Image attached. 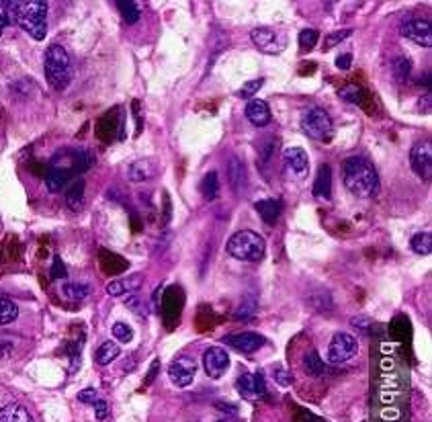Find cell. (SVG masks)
<instances>
[{
  "mask_svg": "<svg viewBox=\"0 0 432 422\" xmlns=\"http://www.w3.org/2000/svg\"><path fill=\"white\" fill-rule=\"evenodd\" d=\"M90 293V287L86 283H64L62 285V295L70 302H82Z\"/></svg>",
  "mask_w": 432,
  "mask_h": 422,
  "instance_id": "21",
  "label": "cell"
},
{
  "mask_svg": "<svg viewBox=\"0 0 432 422\" xmlns=\"http://www.w3.org/2000/svg\"><path fill=\"white\" fill-rule=\"evenodd\" d=\"M111 332H113V336H115L117 343H131V338H134V330L125 322H115L113 328H111Z\"/></svg>",
  "mask_w": 432,
  "mask_h": 422,
  "instance_id": "31",
  "label": "cell"
},
{
  "mask_svg": "<svg viewBox=\"0 0 432 422\" xmlns=\"http://www.w3.org/2000/svg\"><path fill=\"white\" fill-rule=\"evenodd\" d=\"M254 210L258 211V215L262 217L264 224H275L283 211V203L279 199H262L254 203Z\"/></svg>",
  "mask_w": 432,
  "mask_h": 422,
  "instance_id": "17",
  "label": "cell"
},
{
  "mask_svg": "<svg viewBox=\"0 0 432 422\" xmlns=\"http://www.w3.org/2000/svg\"><path fill=\"white\" fill-rule=\"evenodd\" d=\"M160 369V361H154L152 363V369H150V375H147V382L145 384H152L154 382V377H156V371Z\"/></svg>",
  "mask_w": 432,
  "mask_h": 422,
  "instance_id": "46",
  "label": "cell"
},
{
  "mask_svg": "<svg viewBox=\"0 0 432 422\" xmlns=\"http://www.w3.org/2000/svg\"><path fill=\"white\" fill-rule=\"evenodd\" d=\"M351 64H353V56L351 54H342V56L336 58V68H340V70H349Z\"/></svg>",
  "mask_w": 432,
  "mask_h": 422,
  "instance_id": "44",
  "label": "cell"
},
{
  "mask_svg": "<svg viewBox=\"0 0 432 422\" xmlns=\"http://www.w3.org/2000/svg\"><path fill=\"white\" fill-rule=\"evenodd\" d=\"M8 25H10V21H8V15H6V4L0 2V36H2V31H4Z\"/></svg>",
  "mask_w": 432,
  "mask_h": 422,
  "instance_id": "45",
  "label": "cell"
},
{
  "mask_svg": "<svg viewBox=\"0 0 432 422\" xmlns=\"http://www.w3.org/2000/svg\"><path fill=\"white\" fill-rule=\"evenodd\" d=\"M351 33H353V29H342V31H334V33H330V36H326L324 39V49L328 52V49H332L336 43H342L346 37H351Z\"/></svg>",
  "mask_w": 432,
  "mask_h": 422,
  "instance_id": "37",
  "label": "cell"
},
{
  "mask_svg": "<svg viewBox=\"0 0 432 422\" xmlns=\"http://www.w3.org/2000/svg\"><path fill=\"white\" fill-rule=\"evenodd\" d=\"M197 363L191 357H179L168 365V377L177 387H189L195 380Z\"/></svg>",
  "mask_w": 432,
  "mask_h": 422,
  "instance_id": "9",
  "label": "cell"
},
{
  "mask_svg": "<svg viewBox=\"0 0 432 422\" xmlns=\"http://www.w3.org/2000/svg\"><path fill=\"white\" fill-rule=\"evenodd\" d=\"M344 185L360 199L377 197L381 189L375 166L362 156H353L344 162Z\"/></svg>",
  "mask_w": 432,
  "mask_h": 422,
  "instance_id": "2",
  "label": "cell"
},
{
  "mask_svg": "<svg viewBox=\"0 0 432 422\" xmlns=\"http://www.w3.org/2000/svg\"><path fill=\"white\" fill-rule=\"evenodd\" d=\"M90 164H93V156H90L88 152H84V150H76V148L60 150V152L51 158V162H49L51 169L60 171L62 175H66L68 178L74 175H78V173H82V171H86Z\"/></svg>",
  "mask_w": 432,
  "mask_h": 422,
  "instance_id": "5",
  "label": "cell"
},
{
  "mask_svg": "<svg viewBox=\"0 0 432 422\" xmlns=\"http://www.w3.org/2000/svg\"><path fill=\"white\" fill-rule=\"evenodd\" d=\"M78 400H80L82 404H95V402L99 400V391H97L95 387H86V389H82V391L78 393Z\"/></svg>",
  "mask_w": 432,
  "mask_h": 422,
  "instance_id": "40",
  "label": "cell"
},
{
  "mask_svg": "<svg viewBox=\"0 0 432 422\" xmlns=\"http://www.w3.org/2000/svg\"><path fill=\"white\" fill-rule=\"evenodd\" d=\"M66 275H68V271H66L62 258L56 256V258H54V265H51V279H64Z\"/></svg>",
  "mask_w": 432,
  "mask_h": 422,
  "instance_id": "39",
  "label": "cell"
},
{
  "mask_svg": "<svg viewBox=\"0 0 432 422\" xmlns=\"http://www.w3.org/2000/svg\"><path fill=\"white\" fill-rule=\"evenodd\" d=\"M68 182V176L62 175L60 171H56V169H47V173H45V187H47V191H51V193H58L64 185Z\"/></svg>",
  "mask_w": 432,
  "mask_h": 422,
  "instance_id": "27",
  "label": "cell"
},
{
  "mask_svg": "<svg viewBox=\"0 0 432 422\" xmlns=\"http://www.w3.org/2000/svg\"><path fill=\"white\" fill-rule=\"evenodd\" d=\"M283 162L289 175H293L295 178H303L310 171V158L303 148H287L283 152Z\"/></svg>",
  "mask_w": 432,
  "mask_h": 422,
  "instance_id": "13",
  "label": "cell"
},
{
  "mask_svg": "<svg viewBox=\"0 0 432 422\" xmlns=\"http://www.w3.org/2000/svg\"><path fill=\"white\" fill-rule=\"evenodd\" d=\"M84 189H86L84 178L74 180L72 187L66 191V205H68V210L80 211L82 208H84Z\"/></svg>",
  "mask_w": 432,
  "mask_h": 422,
  "instance_id": "20",
  "label": "cell"
},
{
  "mask_svg": "<svg viewBox=\"0 0 432 422\" xmlns=\"http://www.w3.org/2000/svg\"><path fill=\"white\" fill-rule=\"evenodd\" d=\"M320 41V33L316 29H303L299 33V47L301 49H314Z\"/></svg>",
  "mask_w": 432,
  "mask_h": 422,
  "instance_id": "34",
  "label": "cell"
},
{
  "mask_svg": "<svg viewBox=\"0 0 432 422\" xmlns=\"http://www.w3.org/2000/svg\"><path fill=\"white\" fill-rule=\"evenodd\" d=\"M121 354V349H119V345L117 343H111V341H107V343H103L101 347H99V351H97V363L99 365H111L117 357Z\"/></svg>",
  "mask_w": 432,
  "mask_h": 422,
  "instance_id": "22",
  "label": "cell"
},
{
  "mask_svg": "<svg viewBox=\"0 0 432 422\" xmlns=\"http://www.w3.org/2000/svg\"><path fill=\"white\" fill-rule=\"evenodd\" d=\"M10 23H17L29 37L41 41L47 36V2L29 0V2H4Z\"/></svg>",
  "mask_w": 432,
  "mask_h": 422,
  "instance_id": "1",
  "label": "cell"
},
{
  "mask_svg": "<svg viewBox=\"0 0 432 422\" xmlns=\"http://www.w3.org/2000/svg\"><path fill=\"white\" fill-rule=\"evenodd\" d=\"M410 70H412L410 60H408V58H403V56H401V58H396V60H394V64H392V72H394V78H396L397 82L408 80Z\"/></svg>",
  "mask_w": 432,
  "mask_h": 422,
  "instance_id": "30",
  "label": "cell"
},
{
  "mask_svg": "<svg viewBox=\"0 0 432 422\" xmlns=\"http://www.w3.org/2000/svg\"><path fill=\"white\" fill-rule=\"evenodd\" d=\"M17 318H19V308H17V304H15L13 299H8V297H2V295H0V326L10 324V322H15Z\"/></svg>",
  "mask_w": 432,
  "mask_h": 422,
  "instance_id": "26",
  "label": "cell"
},
{
  "mask_svg": "<svg viewBox=\"0 0 432 422\" xmlns=\"http://www.w3.org/2000/svg\"><path fill=\"white\" fill-rule=\"evenodd\" d=\"M117 8H119L123 21H125L127 25H134V23L140 21L142 10H140V4H138V2H131V0H127V2H117Z\"/></svg>",
  "mask_w": 432,
  "mask_h": 422,
  "instance_id": "24",
  "label": "cell"
},
{
  "mask_svg": "<svg viewBox=\"0 0 432 422\" xmlns=\"http://www.w3.org/2000/svg\"><path fill=\"white\" fill-rule=\"evenodd\" d=\"M43 72H45V80L54 91H66L70 86L74 78V68L70 54L66 52V47L54 43L45 49V58H43Z\"/></svg>",
  "mask_w": 432,
  "mask_h": 422,
  "instance_id": "3",
  "label": "cell"
},
{
  "mask_svg": "<svg viewBox=\"0 0 432 422\" xmlns=\"http://www.w3.org/2000/svg\"><path fill=\"white\" fill-rule=\"evenodd\" d=\"M301 132L312 140L328 141L332 138V119L320 107L310 109L301 117Z\"/></svg>",
  "mask_w": 432,
  "mask_h": 422,
  "instance_id": "6",
  "label": "cell"
},
{
  "mask_svg": "<svg viewBox=\"0 0 432 422\" xmlns=\"http://www.w3.org/2000/svg\"><path fill=\"white\" fill-rule=\"evenodd\" d=\"M230 182H232V187H234V191H240V182L244 180V166H242V162H238L236 158L230 162Z\"/></svg>",
  "mask_w": 432,
  "mask_h": 422,
  "instance_id": "33",
  "label": "cell"
},
{
  "mask_svg": "<svg viewBox=\"0 0 432 422\" xmlns=\"http://www.w3.org/2000/svg\"><path fill=\"white\" fill-rule=\"evenodd\" d=\"M142 285V277H127V279H115V281L107 283V293L111 297H121L127 293H136Z\"/></svg>",
  "mask_w": 432,
  "mask_h": 422,
  "instance_id": "16",
  "label": "cell"
},
{
  "mask_svg": "<svg viewBox=\"0 0 432 422\" xmlns=\"http://www.w3.org/2000/svg\"><path fill=\"white\" fill-rule=\"evenodd\" d=\"M250 37H253L254 45L264 54H281L285 47V37L271 27H256Z\"/></svg>",
  "mask_w": 432,
  "mask_h": 422,
  "instance_id": "8",
  "label": "cell"
},
{
  "mask_svg": "<svg viewBox=\"0 0 432 422\" xmlns=\"http://www.w3.org/2000/svg\"><path fill=\"white\" fill-rule=\"evenodd\" d=\"M223 343L238 352H254L264 345V338L260 334H256V332H240V334L225 336Z\"/></svg>",
  "mask_w": 432,
  "mask_h": 422,
  "instance_id": "14",
  "label": "cell"
},
{
  "mask_svg": "<svg viewBox=\"0 0 432 422\" xmlns=\"http://www.w3.org/2000/svg\"><path fill=\"white\" fill-rule=\"evenodd\" d=\"M410 164L412 171L420 178L431 180L432 176V146L431 141H420L410 152Z\"/></svg>",
  "mask_w": 432,
  "mask_h": 422,
  "instance_id": "10",
  "label": "cell"
},
{
  "mask_svg": "<svg viewBox=\"0 0 432 422\" xmlns=\"http://www.w3.org/2000/svg\"><path fill=\"white\" fill-rule=\"evenodd\" d=\"M246 117H248V121L253 125H256V127H264L271 121V109H269V105L264 101L253 99L248 103V107H246Z\"/></svg>",
  "mask_w": 432,
  "mask_h": 422,
  "instance_id": "15",
  "label": "cell"
},
{
  "mask_svg": "<svg viewBox=\"0 0 432 422\" xmlns=\"http://www.w3.org/2000/svg\"><path fill=\"white\" fill-rule=\"evenodd\" d=\"M127 176H129V180H134V182H142V180H147V178L152 176V169H150L147 162L140 160V162H134V164L127 169Z\"/></svg>",
  "mask_w": 432,
  "mask_h": 422,
  "instance_id": "28",
  "label": "cell"
},
{
  "mask_svg": "<svg viewBox=\"0 0 432 422\" xmlns=\"http://www.w3.org/2000/svg\"><path fill=\"white\" fill-rule=\"evenodd\" d=\"M410 247L416 254L420 256H426L432 252V234L431 232H418L412 240H410Z\"/></svg>",
  "mask_w": 432,
  "mask_h": 422,
  "instance_id": "25",
  "label": "cell"
},
{
  "mask_svg": "<svg viewBox=\"0 0 432 422\" xmlns=\"http://www.w3.org/2000/svg\"><path fill=\"white\" fill-rule=\"evenodd\" d=\"M93 406H95V416H97V421H105L109 414L107 402H105V400H97Z\"/></svg>",
  "mask_w": 432,
  "mask_h": 422,
  "instance_id": "42",
  "label": "cell"
},
{
  "mask_svg": "<svg viewBox=\"0 0 432 422\" xmlns=\"http://www.w3.org/2000/svg\"><path fill=\"white\" fill-rule=\"evenodd\" d=\"M253 380H254V396H256V398H264L266 386H264V377H262V373H254Z\"/></svg>",
  "mask_w": 432,
  "mask_h": 422,
  "instance_id": "41",
  "label": "cell"
},
{
  "mask_svg": "<svg viewBox=\"0 0 432 422\" xmlns=\"http://www.w3.org/2000/svg\"><path fill=\"white\" fill-rule=\"evenodd\" d=\"M203 367L211 380H219L230 369V354L221 347H209L203 354Z\"/></svg>",
  "mask_w": 432,
  "mask_h": 422,
  "instance_id": "12",
  "label": "cell"
},
{
  "mask_svg": "<svg viewBox=\"0 0 432 422\" xmlns=\"http://www.w3.org/2000/svg\"><path fill=\"white\" fill-rule=\"evenodd\" d=\"M401 36L408 37L410 41L431 47L432 45V27L429 19H410L401 25Z\"/></svg>",
  "mask_w": 432,
  "mask_h": 422,
  "instance_id": "11",
  "label": "cell"
},
{
  "mask_svg": "<svg viewBox=\"0 0 432 422\" xmlns=\"http://www.w3.org/2000/svg\"><path fill=\"white\" fill-rule=\"evenodd\" d=\"M0 422H35L29 410L21 404H6L0 410Z\"/></svg>",
  "mask_w": 432,
  "mask_h": 422,
  "instance_id": "19",
  "label": "cell"
},
{
  "mask_svg": "<svg viewBox=\"0 0 432 422\" xmlns=\"http://www.w3.org/2000/svg\"><path fill=\"white\" fill-rule=\"evenodd\" d=\"M275 382L279 384V386H283V387H289L291 384H293V377L289 375V371L285 369V367H275Z\"/></svg>",
  "mask_w": 432,
  "mask_h": 422,
  "instance_id": "38",
  "label": "cell"
},
{
  "mask_svg": "<svg viewBox=\"0 0 432 422\" xmlns=\"http://www.w3.org/2000/svg\"><path fill=\"white\" fill-rule=\"evenodd\" d=\"M225 250L236 260L258 263V260H262V256L266 252V242L260 234H256L253 230H240L227 240Z\"/></svg>",
  "mask_w": 432,
  "mask_h": 422,
  "instance_id": "4",
  "label": "cell"
},
{
  "mask_svg": "<svg viewBox=\"0 0 432 422\" xmlns=\"http://www.w3.org/2000/svg\"><path fill=\"white\" fill-rule=\"evenodd\" d=\"M217 191H219V182H217L216 173L205 175V178L201 180V195H203L207 201H214L217 197Z\"/></svg>",
  "mask_w": 432,
  "mask_h": 422,
  "instance_id": "29",
  "label": "cell"
},
{
  "mask_svg": "<svg viewBox=\"0 0 432 422\" xmlns=\"http://www.w3.org/2000/svg\"><path fill=\"white\" fill-rule=\"evenodd\" d=\"M359 352V343L353 334L346 332H336L330 341L328 347V361L338 365V363H346L351 361L355 354Z\"/></svg>",
  "mask_w": 432,
  "mask_h": 422,
  "instance_id": "7",
  "label": "cell"
},
{
  "mask_svg": "<svg viewBox=\"0 0 432 422\" xmlns=\"http://www.w3.org/2000/svg\"><path fill=\"white\" fill-rule=\"evenodd\" d=\"M236 387H238V391H240V396H244V398H256L254 396V380L250 373H242L238 380H236Z\"/></svg>",
  "mask_w": 432,
  "mask_h": 422,
  "instance_id": "32",
  "label": "cell"
},
{
  "mask_svg": "<svg viewBox=\"0 0 432 422\" xmlns=\"http://www.w3.org/2000/svg\"><path fill=\"white\" fill-rule=\"evenodd\" d=\"M338 95H340V99H344V101H349V103H355V105H360V103H362V91H360L357 84H349V86H344Z\"/></svg>",
  "mask_w": 432,
  "mask_h": 422,
  "instance_id": "36",
  "label": "cell"
},
{
  "mask_svg": "<svg viewBox=\"0 0 432 422\" xmlns=\"http://www.w3.org/2000/svg\"><path fill=\"white\" fill-rule=\"evenodd\" d=\"M262 86H264V80L262 78H254V80H248V82L242 84V88H240L238 95H240V99H253Z\"/></svg>",
  "mask_w": 432,
  "mask_h": 422,
  "instance_id": "35",
  "label": "cell"
},
{
  "mask_svg": "<svg viewBox=\"0 0 432 422\" xmlns=\"http://www.w3.org/2000/svg\"><path fill=\"white\" fill-rule=\"evenodd\" d=\"M303 367H305L307 375H312V377H322V375L326 373L324 361L320 359V352L318 351H312L307 357H305Z\"/></svg>",
  "mask_w": 432,
  "mask_h": 422,
  "instance_id": "23",
  "label": "cell"
},
{
  "mask_svg": "<svg viewBox=\"0 0 432 422\" xmlns=\"http://www.w3.org/2000/svg\"><path fill=\"white\" fill-rule=\"evenodd\" d=\"M254 312H256V302H250V306L242 304V306L236 310V318H248L253 316Z\"/></svg>",
  "mask_w": 432,
  "mask_h": 422,
  "instance_id": "43",
  "label": "cell"
},
{
  "mask_svg": "<svg viewBox=\"0 0 432 422\" xmlns=\"http://www.w3.org/2000/svg\"><path fill=\"white\" fill-rule=\"evenodd\" d=\"M314 195L322 197V199H330L332 197V169L324 164L320 166L316 182H314Z\"/></svg>",
  "mask_w": 432,
  "mask_h": 422,
  "instance_id": "18",
  "label": "cell"
}]
</instances>
